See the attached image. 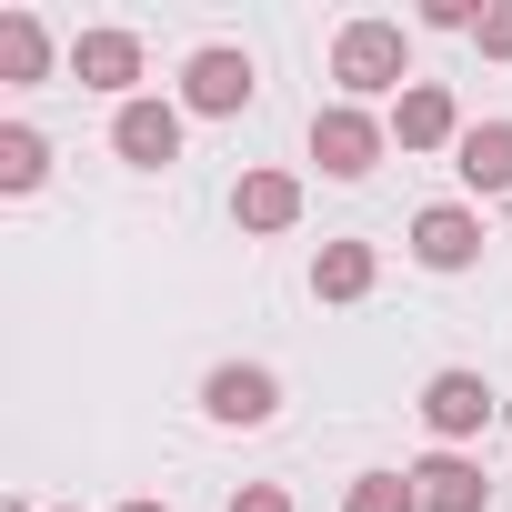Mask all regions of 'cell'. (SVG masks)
Wrapping results in <instances>:
<instances>
[{
  "instance_id": "7a4b0ae2",
  "label": "cell",
  "mask_w": 512,
  "mask_h": 512,
  "mask_svg": "<svg viewBox=\"0 0 512 512\" xmlns=\"http://www.w3.org/2000/svg\"><path fill=\"white\" fill-rule=\"evenodd\" d=\"M312 161H322L332 181H362V171L382 161V121H372V111H352V101L312 111Z\"/></svg>"
},
{
  "instance_id": "4fadbf2b",
  "label": "cell",
  "mask_w": 512,
  "mask_h": 512,
  "mask_svg": "<svg viewBox=\"0 0 512 512\" xmlns=\"http://www.w3.org/2000/svg\"><path fill=\"white\" fill-rule=\"evenodd\" d=\"M312 292H322V302H362V292H372V241H322Z\"/></svg>"
},
{
  "instance_id": "ac0fdd59",
  "label": "cell",
  "mask_w": 512,
  "mask_h": 512,
  "mask_svg": "<svg viewBox=\"0 0 512 512\" xmlns=\"http://www.w3.org/2000/svg\"><path fill=\"white\" fill-rule=\"evenodd\" d=\"M231 512H292V502H282L272 482H251V492H231Z\"/></svg>"
},
{
  "instance_id": "8992f818",
  "label": "cell",
  "mask_w": 512,
  "mask_h": 512,
  "mask_svg": "<svg viewBox=\"0 0 512 512\" xmlns=\"http://www.w3.org/2000/svg\"><path fill=\"white\" fill-rule=\"evenodd\" d=\"M201 402H211V422H241V432H251V422H272V412H282V382H272L262 362H221Z\"/></svg>"
},
{
  "instance_id": "30bf717a",
  "label": "cell",
  "mask_w": 512,
  "mask_h": 512,
  "mask_svg": "<svg viewBox=\"0 0 512 512\" xmlns=\"http://www.w3.org/2000/svg\"><path fill=\"white\" fill-rule=\"evenodd\" d=\"M452 171H462L472 191H512V121H472V131L452 141Z\"/></svg>"
},
{
  "instance_id": "9a60e30c",
  "label": "cell",
  "mask_w": 512,
  "mask_h": 512,
  "mask_svg": "<svg viewBox=\"0 0 512 512\" xmlns=\"http://www.w3.org/2000/svg\"><path fill=\"white\" fill-rule=\"evenodd\" d=\"M41 171H51V151H41V131H0V191H41Z\"/></svg>"
},
{
  "instance_id": "3957f363",
  "label": "cell",
  "mask_w": 512,
  "mask_h": 512,
  "mask_svg": "<svg viewBox=\"0 0 512 512\" xmlns=\"http://www.w3.org/2000/svg\"><path fill=\"white\" fill-rule=\"evenodd\" d=\"M111 151H121L131 171H161V161H181V111H171V101H121V121H111Z\"/></svg>"
},
{
  "instance_id": "9c48e42d",
  "label": "cell",
  "mask_w": 512,
  "mask_h": 512,
  "mask_svg": "<svg viewBox=\"0 0 512 512\" xmlns=\"http://www.w3.org/2000/svg\"><path fill=\"white\" fill-rule=\"evenodd\" d=\"M412 502L422 512H482V472L462 452H432V462H412Z\"/></svg>"
},
{
  "instance_id": "ba28073f",
  "label": "cell",
  "mask_w": 512,
  "mask_h": 512,
  "mask_svg": "<svg viewBox=\"0 0 512 512\" xmlns=\"http://www.w3.org/2000/svg\"><path fill=\"white\" fill-rule=\"evenodd\" d=\"M231 211H241V231H292L302 221V181L292 171H241Z\"/></svg>"
},
{
  "instance_id": "7c38bea8",
  "label": "cell",
  "mask_w": 512,
  "mask_h": 512,
  "mask_svg": "<svg viewBox=\"0 0 512 512\" xmlns=\"http://www.w3.org/2000/svg\"><path fill=\"white\" fill-rule=\"evenodd\" d=\"M181 91H191V111H211V121H221V111H241V101H251V61H241V51H201Z\"/></svg>"
},
{
  "instance_id": "e0dca14e",
  "label": "cell",
  "mask_w": 512,
  "mask_h": 512,
  "mask_svg": "<svg viewBox=\"0 0 512 512\" xmlns=\"http://www.w3.org/2000/svg\"><path fill=\"white\" fill-rule=\"evenodd\" d=\"M472 41H482V51H492V61H512V0H492V11H482V21H472Z\"/></svg>"
},
{
  "instance_id": "8fae6325",
  "label": "cell",
  "mask_w": 512,
  "mask_h": 512,
  "mask_svg": "<svg viewBox=\"0 0 512 512\" xmlns=\"http://www.w3.org/2000/svg\"><path fill=\"white\" fill-rule=\"evenodd\" d=\"M71 71H81L91 91H131V81H141V41H131V31H81Z\"/></svg>"
},
{
  "instance_id": "5bb4252c",
  "label": "cell",
  "mask_w": 512,
  "mask_h": 512,
  "mask_svg": "<svg viewBox=\"0 0 512 512\" xmlns=\"http://www.w3.org/2000/svg\"><path fill=\"white\" fill-rule=\"evenodd\" d=\"M41 71H51V41H41L31 11H11L0 21V81H41Z\"/></svg>"
},
{
  "instance_id": "277c9868",
  "label": "cell",
  "mask_w": 512,
  "mask_h": 512,
  "mask_svg": "<svg viewBox=\"0 0 512 512\" xmlns=\"http://www.w3.org/2000/svg\"><path fill=\"white\" fill-rule=\"evenodd\" d=\"M422 422H432L442 442L482 432V422H492V382H482V372H432V382H422Z\"/></svg>"
},
{
  "instance_id": "2e32d148",
  "label": "cell",
  "mask_w": 512,
  "mask_h": 512,
  "mask_svg": "<svg viewBox=\"0 0 512 512\" xmlns=\"http://www.w3.org/2000/svg\"><path fill=\"white\" fill-rule=\"evenodd\" d=\"M342 512H422V502H412V472H362Z\"/></svg>"
},
{
  "instance_id": "6da1fadb",
  "label": "cell",
  "mask_w": 512,
  "mask_h": 512,
  "mask_svg": "<svg viewBox=\"0 0 512 512\" xmlns=\"http://www.w3.org/2000/svg\"><path fill=\"white\" fill-rule=\"evenodd\" d=\"M412 71V41L392 31V21H352L342 41H332V81L352 91V101H372V91H392Z\"/></svg>"
},
{
  "instance_id": "d6986e66",
  "label": "cell",
  "mask_w": 512,
  "mask_h": 512,
  "mask_svg": "<svg viewBox=\"0 0 512 512\" xmlns=\"http://www.w3.org/2000/svg\"><path fill=\"white\" fill-rule=\"evenodd\" d=\"M121 512H161V502H121Z\"/></svg>"
},
{
  "instance_id": "5b68a950",
  "label": "cell",
  "mask_w": 512,
  "mask_h": 512,
  "mask_svg": "<svg viewBox=\"0 0 512 512\" xmlns=\"http://www.w3.org/2000/svg\"><path fill=\"white\" fill-rule=\"evenodd\" d=\"M472 251H482V221H472L462 201H432V211L412 221V262H422V272H462Z\"/></svg>"
},
{
  "instance_id": "52a82bcc",
  "label": "cell",
  "mask_w": 512,
  "mask_h": 512,
  "mask_svg": "<svg viewBox=\"0 0 512 512\" xmlns=\"http://www.w3.org/2000/svg\"><path fill=\"white\" fill-rule=\"evenodd\" d=\"M392 141H402V151H442V141H462V121H452V91L412 81V91L392 101Z\"/></svg>"
}]
</instances>
